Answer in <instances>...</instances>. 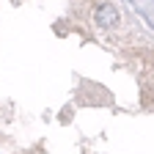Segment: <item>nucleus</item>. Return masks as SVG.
<instances>
[{
	"label": "nucleus",
	"instance_id": "1",
	"mask_svg": "<svg viewBox=\"0 0 154 154\" xmlns=\"http://www.w3.org/2000/svg\"><path fill=\"white\" fill-rule=\"evenodd\" d=\"M96 22L105 25V28H113L116 22H119V14H116L113 6H99L96 8Z\"/></svg>",
	"mask_w": 154,
	"mask_h": 154
}]
</instances>
